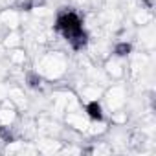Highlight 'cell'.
I'll list each match as a JSON object with an SVG mask.
<instances>
[{"instance_id":"5","label":"cell","mask_w":156,"mask_h":156,"mask_svg":"<svg viewBox=\"0 0 156 156\" xmlns=\"http://www.w3.org/2000/svg\"><path fill=\"white\" fill-rule=\"evenodd\" d=\"M8 53H9V55H8V59H9V64H11V66H22V64L26 62V51H24V50H20V46H19V48L9 50Z\"/></svg>"},{"instance_id":"6","label":"cell","mask_w":156,"mask_h":156,"mask_svg":"<svg viewBox=\"0 0 156 156\" xmlns=\"http://www.w3.org/2000/svg\"><path fill=\"white\" fill-rule=\"evenodd\" d=\"M130 44L129 42H119V44H116L114 46V55H118V57H123V59H127L129 57V53H130Z\"/></svg>"},{"instance_id":"3","label":"cell","mask_w":156,"mask_h":156,"mask_svg":"<svg viewBox=\"0 0 156 156\" xmlns=\"http://www.w3.org/2000/svg\"><path fill=\"white\" fill-rule=\"evenodd\" d=\"M103 72L107 77H110V79H121V77L125 75L127 72V64H125V59L123 57H118V55H110L105 64H103Z\"/></svg>"},{"instance_id":"2","label":"cell","mask_w":156,"mask_h":156,"mask_svg":"<svg viewBox=\"0 0 156 156\" xmlns=\"http://www.w3.org/2000/svg\"><path fill=\"white\" fill-rule=\"evenodd\" d=\"M101 99L105 101V107L110 110V114L123 110V107L127 105V90L123 85H112L110 88L103 90Z\"/></svg>"},{"instance_id":"1","label":"cell","mask_w":156,"mask_h":156,"mask_svg":"<svg viewBox=\"0 0 156 156\" xmlns=\"http://www.w3.org/2000/svg\"><path fill=\"white\" fill-rule=\"evenodd\" d=\"M68 70V57L62 51H46L35 62V72L44 81H57Z\"/></svg>"},{"instance_id":"4","label":"cell","mask_w":156,"mask_h":156,"mask_svg":"<svg viewBox=\"0 0 156 156\" xmlns=\"http://www.w3.org/2000/svg\"><path fill=\"white\" fill-rule=\"evenodd\" d=\"M17 107L6 99L4 105L0 107V127H13V123L17 121Z\"/></svg>"}]
</instances>
